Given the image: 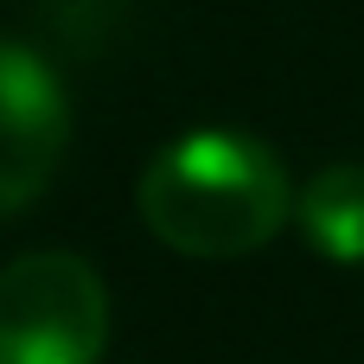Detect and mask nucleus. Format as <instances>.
Here are the masks:
<instances>
[{
	"label": "nucleus",
	"instance_id": "nucleus-1",
	"mask_svg": "<svg viewBox=\"0 0 364 364\" xmlns=\"http://www.w3.org/2000/svg\"><path fill=\"white\" fill-rule=\"evenodd\" d=\"M134 205L173 256L237 262L282 237L294 218V186L269 141L243 128H192L141 166Z\"/></svg>",
	"mask_w": 364,
	"mask_h": 364
},
{
	"label": "nucleus",
	"instance_id": "nucleus-2",
	"mask_svg": "<svg viewBox=\"0 0 364 364\" xmlns=\"http://www.w3.org/2000/svg\"><path fill=\"white\" fill-rule=\"evenodd\" d=\"M109 288L70 250H32L0 269V364H102Z\"/></svg>",
	"mask_w": 364,
	"mask_h": 364
},
{
	"label": "nucleus",
	"instance_id": "nucleus-3",
	"mask_svg": "<svg viewBox=\"0 0 364 364\" xmlns=\"http://www.w3.org/2000/svg\"><path fill=\"white\" fill-rule=\"evenodd\" d=\"M70 141V102L51 64L0 38V224H13L58 173Z\"/></svg>",
	"mask_w": 364,
	"mask_h": 364
},
{
	"label": "nucleus",
	"instance_id": "nucleus-4",
	"mask_svg": "<svg viewBox=\"0 0 364 364\" xmlns=\"http://www.w3.org/2000/svg\"><path fill=\"white\" fill-rule=\"evenodd\" d=\"M294 224L301 237L339 262V269H364V160H333L320 166L301 192H294Z\"/></svg>",
	"mask_w": 364,
	"mask_h": 364
}]
</instances>
